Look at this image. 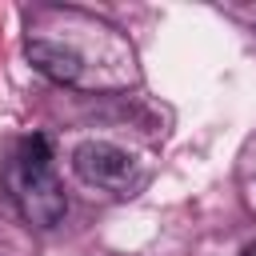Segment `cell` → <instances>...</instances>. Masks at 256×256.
I'll return each instance as SVG.
<instances>
[{
  "label": "cell",
  "mask_w": 256,
  "mask_h": 256,
  "mask_svg": "<svg viewBox=\"0 0 256 256\" xmlns=\"http://www.w3.org/2000/svg\"><path fill=\"white\" fill-rule=\"evenodd\" d=\"M48 160H52L48 140L44 136H28V140L16 144V152L8 156V168H4V184H8L20 216L32 228H52L68 212V196H64L60 180L52 176Z\"/></svg>",
  "instance_id": "6da1fadb"
},
{
  "label": "cell",
  "mask_w": 256,
  "mask_h": 256,
  "mask_svg": "<svg viewBox=\"0 0 256 256\" xmlns=\"http://www.w3.org/2000/svg\"><path fill=\"white\" fill-rule=\"evenodd\" d=\"M72 168L84 184L92 188H104L112 196H136L148 180V172L140 168V160L108 140H84L76 152H72Z\"/></svg>",
  "instance_id": "7a4b0ae2"
},
{
  "label": "cell",
  "mask_w": 256,
  "mask_h": 256,
  "mask_svg": "<svg viewBox=\"0 0 256 256\" xmlns=\"http://www.w3.org/2000/svg\"><path fill=\"white\" fill-rule=\"evenodd\" d=\"M24 56H28V64L40 76H48L56 84H76L80 80V68H84L80 52L68 48V44H60V40H28Z\"/></svg>",
  "instance_id": "3957f363"
},
{
  "label": "cell",
  "mask_w": 256,
  "mask_h": 256,
  "mask_svg": "<svg viewBox=\"0 0 256 256\" xmlns=\"http://www.w3.org/2000/svg\"><path fill=\"white\" fill-rule=\"evenodd\" d=\"M244 256H256V244H248V248H244Z\"/></svg>",
  "instance_id": "277c9868"
}]
</instances>
